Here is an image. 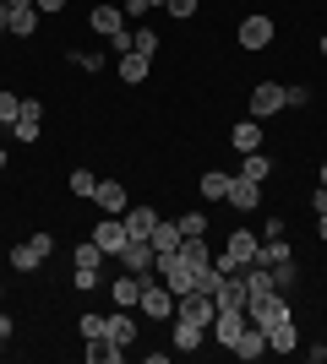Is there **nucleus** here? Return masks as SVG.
<instances>
[{
    "label": "nucleus",
    "mask_w": 327,
    "mask_h": 364,
    "mask_svg": "<svg viewBox=\"0 0 327 364\" xmlns=\"http://www.w3.org/2000/svg\"><path fill=\"white\" fill-rule=\"evenodd\" d=\"M16 267V272H38V267H44V256H38V250H33V245H16L11 256H6Z\"/></svg>",
    "instance_id": "28"
},
{
    "label": "nucleus",
    "mask_w": 327,
    "mask_h": 364,
    "mask_svg": "<svg viewBox=\"0 0 327 364\" xmlns=\"http://www.w3.org/2000/svg\"><path fill=\"white\" fill-rule=\"evenodd\" d=\"M120 223H125V234H131V240H147V234H153V223H158V213H153V207H125Z\"/></svg>",
    "instance_id": "17"
},
{
    "label": "nucleus",
    "mask_w": 327,
    "mask_h": 364,
    "mask_svg": "<svg viewBox=\"0 0 327 364\" xmlns=\"http://www.w3.org/2000/svg\"><path fill=\"white\" fill-rule=\"evenodd\" d=\"M93 283H98V267H77V289L88 294V289H93Z\"/></svg>",
    "instance_id": "39"
},
{
    "label": "nucleus",
    "mask_w": 327,
    "mask_h": 364,
    "mask_svg": "<svg viewBox=\"0 0 327 364\" xmlns=\"http://www.w3.org/2000/svg\"><path fill=\"white\" fill-rule=\"evenodd\" d=\"M234 359H262V353H267V332H262V326H246V332H240V337H234Z\"/></svg>",
    "instance_id": "18"
},
{
    "label": "nucleus",
    "mask_w": 327,
    "mask_h": 364,
    "mask_svg": "<svg viewBox=\"0 0 327 364\" xmlns=\"http://www.w3.org/2000/svg\"><path fill=\"white\" fill-rule=\"evenodd\" d=\"M262 240H284V218H267V223H262Z\"/></svg>",
    "instance_id": "40"
},
{
    "label": "nucleus",
    "mask_w": 327,
    "mask_h": 364,
    "mask_svg": "<svg viewBox=\"0 0 327 364\" xmlns=\"http://www.w3.org/2000/svg\"><path fill=\"white\" fill-rule=\"evenodd\" d=\"M273 33H279V28H273V16H262V11H256V16H246V22H240V44H246L251 55H256V49H267V44H273Z\"/></svg>",
    "instance_id": "8"
},
{
    "label": "nucleus",
    "mask_w": 327,
    "mask_h": 364,
    "mask_svg": "<svg viewBox=\"0 0 327 364\" xmlns=\"http://www.w3.org/2000/svg\"><path fill=\"white\" fill-rule=\"evenodd\" d=\"M11 332H16V321L6 316V310H0V337H11Z\"/></svg>",
    "instance_id": "44"
},
{
    "label": "nucleus",
    "mask_w": 327,
    "mask_h": 364,
    "mask_svg": "<svg viewBox=\"0 0 327 364\" xmlns=\"http://www.w3.org/2000/svg\"><path fill=\"white\" fill-rule=\"evenodd\" d=\"M316 234H322V240H327V213H322V223H316Z\"/></svg>",
    "instance_id": "47"
},
{
    "label": "nucleus",
    "mask_w": 327,
    "mask_h": 364,
    "mask_svg": "<svg viewBox=\"0 0 327 364\" xmlns=\"http://www.w3.org/2000/svg\"><path fill=\"white\" fill-rule=\"evenodd\" d=\"M218 289H224V272H218V267H202V272H197V294L218 299Z\"/></svg>",
    "instance_id": "30"
},
{
    "label": "nucleus",
    "mask_w": 327,
    "mask_h": 364,
    "mask_svg": "<svg viewBox=\"0 0 327 364\" xmlns=\"http://www.w3.org/2000/svg\"><path fill=\"white\" fill-rule=\"evenodd\" d=\"M279 109H289L279 82H256V87H251V120H267V114H279Z\"/></svg>",
    "instance_id": "7"
},
{
    "label": "nucleus",
    "mask_w": 327,
    "mask_h": 364,
    "mask_svg": "<svg viewBox=\"0 0 327 364\" xmlns=\"http://www.w3.org/2000/svg\"><path fill=\"white\" fill-rule=\"evenodd\" d=\"M93 191H98V174H88V168H71V196H88V201H93Z\"/></svg>",
    "instance_id": "32"
},
{
    "label": "nucleus",
    "mask_w": 327,
    "mask_h": 364,
    "mask_svg": "<svg viewBox=\"0 0 327 364\" xmlns=\"http://www.w3.org/2000/svg\"><path fill=\"white\" fill-rule=\"evenodd\" d=\"M16 114H22V98H16V92H0V131H11Z\"/></svg>",
    "instance_id": "31"
},
{
    "label": "nucleus",
    "mask_w": 327,
    "mask_h": 364,
    "mask_svg": "<svg viewBox=\"0 0 327 364\" xmlns=\"http://www.w3.org/2000/svg\"><path fill=\"white\" fill-rule=\"evenodd\" d=\"M142 316H153V321H175V294L164 289V283H153V272L142 277V299H137Z\"/></svg>",
    "instance_id": "2"
},
{
    "label": "nucleus",
    "mask_w": 327,
    "mask_h": 364,
    "mask_svg": "<svg viewBox=\"0 0 327 364\" xmlns=\"http://www.w3.org/2000/svg\"><path fill=\"white\" fill-rule=\"evenodd\" d=\"M229 207H234V213H256V207H262V185L234 174V185H229Z\"/></svg>",
    "instance_id": "14"
},
{
    "label": "nucleus",
    "mask_w": 327,
    "mask_h": 364,
    "mask_svg": "<svg viewBox=\"0 0 327 364\" xmlns=\"http://www.w3.org/2000/svg\"><path fill=\"white\" fill-rule=\"evenodd\" d=\"M104 337V316H82V343H98Z\"/></svg>",
    "instance_id": "36"
},
{
    "label": "nucleus",
    "mask_w": 327,
    "mask_h": 364,
    "mask_svg": "<svg viewBox=\"0 0 327 364\" xmlns=\"http://www.w3.org/2000/svg\"><path fill=\"white\" fill-rule=\"evenodd\" d=\"M229 185H234V174L207 168V174H202V196H207V201H229Z\"/></svg>",
    "instance_id": "25"
},
{
    "label": "nucleus",
    "mask_w": 327,
    "mask_h": 364,
    "mask_svg": "<svg viewBox=\"0 0 327 364\" xmlns=\"http://www.w3.org/2000/svg\"><path fill=\"white\" fill-rule=\"evenodd\" d=\"M246 316H251V326H279V321H289L295 316V304H289V294H267V299H251L246 304Z\"/></svg>",
    "instance_id": "1"
},
{
    "label": "nucleus",
    "mask_w": 327,
    "mask_h": 364,
    "mask_svg": "<svg viewBox=\"0 0 327 364\" xmlns=\"http://www.w3.org/2000/svg\"><path fill=\"white\" fill-rule=\"evenodd\" d=\"M267 272H273V289H279V294H295V283H300V261H295V256L273 261Z\"/></svg>",
    "instance_id": "21"
},
{
    "label": "nucleus",
    "mask_w": 327,
    "mask_h": 364,
    "mask_svg": "<svg viewBox=\"0 0 327 364\" xmlns=\"http://www.w3.org/2000/svg\"><path fill=\"white\" fill-rule=\"evenodd\" d=\"M131 49L153 60V55H158V33H153V28H137V33H131Z\"/></svg>",
    "instance_id": "33"
},
{
    "label": "nucleus",
    "mask_w": 327,
    "mask_h": 364,
    "mask_svg": "<svg viewBox=\"0 0 327 364\" xmlns=\"http://www.w3.org/2000/svg\"><path fill=\"white\" fill-rule=\"evenodd\" d=\"M6 33H16V38H33L38 33V6H22V11H11V28Z\"/></svg>",
    "instance_id": "27"
},
{
    "label": "nucleus",
    "mask_w": 327,
    "mask_h": 364,
    "mask_svg": "<svg viewBox=\"0 0 327 364\" xmlns=\"http://www.w3.org/2000/svg\"><path fill=\"white\" fill-rule=\"evenodd\" d=\"M180 240H186V234H180V223H170V218H158L153 234H147V245H153L158 261H164V256H180Z\"/></svg>",
    "instance_id": "9"
},
{
    "label": "nucleus",
    "mask_w": 327,
    "mask_h": 364,
    "mask_svg": "<svg viewBox=\"0 0 327 364\" xmlns=\"http://www.w3.org/2000/svg\"><path fill=\"white\" fill-rule=\"evenodd\" d=\"M147 11H153L147 0H125V16H147Z\"/></svg>",
    "instance_id": "42"
},
{
    "label": "nucleus",
    "mask_w": 327,
    "mask_h": 364,
    "mask_svg": "<svg viewBox=\"0 0 327 364\" xmlns=\"http://www.w3.org/2000/svg\"><path fill=\"white\" fill-rule=\"evenodd\" d=\"M98 261H104V250H98L93 240H88V245H77V267H98Z\"/></svg>",
    "instance_id": "37"
},
{
    "label": "nucleus",
    "mask_w": 327,
    "mask_h": 364,
    "mask_svg": "<svg viewBox=\"0 0 327 364\" xmlns=\"http://www.w3.org/2000/svg\"><path fill=\"white\" fill-rule=\"evenodd\" d=\"M180 261H186V267H197V272H202V267H213V250H207V234H197V240H180Z\"/></svg>",
    "instance_id": "22"
},
{
    "label": "nucleus",
    "mask_w": 327,
    "mask_h": 364,
    "mask_svg": "<svg viewBox=\"0 0 327 364\" xmlns=\"http://www.w3.org/2000/svg\"><path fill=\"white\" fill-rule=\"evenodd\" d=\"M175 316H186V321H197V326H213V316H218V299H207V294H180L175 299Z\"/></svg>",
    "instance_id": "6"
},
{
    "label": "nucleus",
    "mask_w": 327,
    "mask_h": 364,
    "mask_svg": "<svg viewBox=\"0 0 327 364\" xmlns=\"http://www.w3.org/2000/svg\"><path fill=\"white\" fill-rule=\"evenodd\" d=\"M0 299H6V289H0Z\"/></svg>",
    "instance_id": "53"
},
{
    "label": "nucleus",
    "mask_w": 327,
    "mask_h": 364,
    "mask_svg": "<svg viewBox=\"0 0 327 364\" xmlns=\"http://www.w3.org/2000/svg\"><path fill=\"white\" fill-rule=\"evenodd\" d=\"M147 6H164V0H147Z\"/></svg>",
    "instance_id": "50"
},
{
    "label": "nucleus",
    "mask_w": 327,
    "mask_h": 364,
    "mask_svg": "<svg viewBox=\"0 0 327 364\" xmlns=\"http://www.w3.org/2000/svg\"><path fill=\"white\" fill-rule=\"evenodd\" d=\"M6 6H11V11H22V6H33V0H6Z\"/></svg>",
    "instance_id": "46"
},
{
    "label": "nucleus",
    "mask_w": 327,
    "mask_h": 364,
    "mask_svg": "<svg viewBox=\"0 0 327 364\" xmlns=\"http://www.w3.org/2000/svg\"><path fill=\"white\" fill-rule=\"evenodd\" d=\"M284 256H295V250H289V240H262V256H256V267H273V261H284Z\"/></svg>",
    "instance_id": "29"
},
{
    "label": "nucleus",
    "mask_w": 327,
    "mask_h": 364,
    "mask_svg": "<svg viewBox=\"0 0 327 364\" xmlns=\"http://www.w3.org/2000/svg\"><path fill=\"white\" fill-rule=\"evenodd\" d=\"M147 55H137V49H125L120 55V82H131V87H137V82H147Z\"/></svg>",
    "instance_id": "23"
},
{
    "label": "nucleus",
    "mask_w": 327,
    "mask_h": 364,
    "mask_svg": "<svg viewBox=\"0 0 327 364\" xmlns=\"http://www.w3.org/2000/svg\"><path fill=\"white\" fill-rule=\"evenodd\" d=\"M104 343H115V348H131V343H137V321L125 316V310L104 316Z\"/></svg>",
    "instance_id": "13"
},
{
    "label": "nucleus",
    "mask_w": 327,
    "mask_h": 364,
    "mask_svg": "<svg viewBox=\"0 0 327 364\" xmlns=\"http://www.w3.org/2000/svg\"><path fill=\"white\" fill-rule=\"evenodd\" d=\"M0 168H6V147H0Z\"/></svg>",
    "instance_id": "49"
},
{
    "label": "nucleus",
    "mask_w": 327,
    "mask_h": 364,
    "mask_svg": "<svg viewBox=\"0 0 327 364\" xmlns=\"http://www.w3.org/2000/svg\"><path fill=\"white\" fill-rule=\"evenodd\" d=\"M240 277H246V304H251V299H267V294H279L267 267H240Z\"/></svg>",
    "instance_id": "19"
},
{
    "label": "nucleus",
    "mask_w": 327,
    "mask_h": 364,
    "mask_svg": "<svg viewBox=\"0 0 327 364\" xmlns=\"http://www.w3.org/2000/svg\"><path fill=\"white\" fill-rule=\"evenodd\" d=\"M38 125H44V104H38V98H22V114H16L11 136L16 141H38Z\"/></svg>",
    "instance_id": "12"
},
{
    "label": "nucleus",
    "mask_w": 327,
    "mask_h": 364,
    "mask_svg": "<svg viewBox=\"0 0 327 364\" xmlns=\"http://www.w3.org/2000/svg\"><path fill=\"white\" fill-rule=\"evenodd\" d=\"M246 326H251L246 310H234V304H218V316H213V326H207V332H213L218 348H234V337L246 332Z\"/></svg>",
    "instance_id": "3"
},
{
    "label": "nucleus",
    "mask_w": 327,
    "mask_h": 364,
    "mask_svg": "<svg viewBox=\"0 0 327 364\" xmlns=\"http://www.w3.org/2000/svg\"><path fill=\"white\" fill-rule=\"evenodd\" d=\"M11 28V6H6V0H0V33Z\"/></svg>",
    "instance_id": "45"
},
{
    "label": "nucleus",
    "mask_w": 327,
    "mask_h": 364,
    "mask_svg": "<svg viewBox=\"0 0 327 364\" xmlns=\"http://www.w3.org/2000/svg\"><path fill=\"white\" fill-rule=\"evenodd\" d=\"M175 223H180V234H186V240L207 234V213H186V218H175Z\"/></svg>",
    "instance_id": "34"
},
{
    "label": "nucleus",
    "mask_w": 327,
    "mask_h": 364,
    "mask_svg": "<svg viewBox=\"0 0 327 364\" xmlns=\"http://www.w3.org/2000/svg\"><path fill=\"white\" fill-rule=\"evenodd\" d=\"M300 348V332H295V316L279 321V326H267V353H295Z\"/></svg>",
    "instance_id": "16"
},
{
    "label": "nucleus",
    "mask_w": 327,
    "mask_h": 364,
    "mask_svg": "<svg viewBox=\"0 0 327 364\" xmlns=\"http://www.w3.org/2000/svg\"><path fill=\"white\" fill-rule=\"evenodd\" d=\"M316 174H322V185H327V164H322V168H316Z\"/></svg>",
    "instance_id": "48"
},
{
    "label": "nucleus",
    "mask_w": 327,
    "mask_h": 364,
    "mask_svg": "<svg viewBox=\"0 0 327 364\" xmlns=\"http://www.w3.org/2000/svg\"><path fill=\"white\" fill-rule=\"evenodd\" d=\"M322 55H327V38H322Z\"/></svg>",
    "instance_id": "52"
},
{
    "label": "nucleus",
    "mask_w": 327,
    "mask_h": 364,
    "mask_svg": "<svg viewBox=\"0 0 327 364\" xmlns=\"http://www.w3.org/2000/svg\"><path fill=\"white\" fill-rule=\"evenodd\" d=\"M38 6V16H55V11H66V0H33Z\"/></svg>",
    "instance_id": "41"
},
{
    "label": "nucleus",
    "mask_w": 327,
    "mask_h": 364,
    "mask_svg": "<svg viewBox=\"0 0 327 364\" xmlns=\"http://www.w3.org/2000/svg\"><path fill=\"white\" fill-rule=\"evenodd\" d=\"M93 207H98V213H109V218H120L125 207H131V196H125V185H120V180H98Z\"/></svg>",
    "instance_id": "10"
},
{
    "label": "nucleus",
    "mask_w": 327,
    "mask_h": 364,
    "mask_svg": "<svg viewBox=\"0 0 327 364\" xmlns=\"http://www.w3.org/2000/svg\"><path fill=\"white\" fill-rule=\"evenodd\" d=\"M311 207H316V218L327 213V185H316V196H311Z\"/></svg>",
    "instance_id": "43"
},
{
    "label": "nucleus",
    "mask_w": 327,
    "mask_h": 364,
    "mask_svg": "<svg viewBox=\"0 0 327 364\" xmlns=\"http://www.w3.org/2000/svg\"><path fill=\"white\" fill-rule=\"evenodd\" d=\"M115 261H120L125 272H153V267H158V256H153V245H147V240H125V250Z\"/></svg>",
    "instance_id": "11"
},
{
    "label": "nucleus",
    "mask_w": 327,
    "mask_h": 364,
    "mask_svg": "<svg viewBox=\"0 0 327 364\" xmlns=\"http://www.w3.org/2000/svg\"><path fill=\"white\" fill-rule=\"evenodd\" d=\"M0 353H6V337H0Z\"/></svg>",
    "instance_id": "51"
},
{
    "label": "nucleus",
    "mask_w": 327,
    "mask_h": 364,
    "mask_svg": "<svg viewBox=\"0 0 327 364\" xmlns=\"http://www.w3.org/2000/svg\"><path fill=\"white\" fill-rule=\"evenodd\" d=\"M284 104H311V87H306V82H295V87H284Z\"/></svg>",
    "instance_id": "38"
},
{
    "label": "nucleus",
    "mask_w": 327,
    "mask_h": 364,
    "mask_svg": "<svg viewBox=\"0 0 327 364\" xmlns=\"http://www.w3.org/2000/svg\"><path fill=\"white\" fill-rule=\"evenodd\" d=\"M262 136H267L262 120H240V125L229 131V141H234V152H240V158H246V152H262Z\"/></svg>",
    "instance_id": "15"
},
{
    "label": "nucleus",
    "mask_w": 327,
    "mask_h": 364,
    "mask_svg": "<svg viewBox=\"0 0 327 364\" xmlns=\"http://www.w3.org/2000/svg\"><path fill=\"white\" fill-rule=\"evenodd\" d=\"M142 277H147V272H125V277H115V304H120V310L142 299Z\"/></svg>",
    "instance_id": "24"
},
{
    "label": "nucleus",
    "mask_w": 327,
    "mask_h": 364,
    "mask_svg": "<svg viewBox=\"0 0 327 364\" xmlns=\"http://www.w3.org/2000/svg\"><path fill=\"white\" fill-rule=\"evenodd\" d=\"M88 240H93L98 250H104V256H120L131 234H125V223H120V218H109V213H104V218L93 223V234H88Z\"/></svg>",
    "instance_id": "4"
},
{
    "label": "nucleus",
    "mask_w": 327,
    "mask_h": 364,
    "mask_svg": "<svg viewBox=\"0 0 327 364\" xmlns=\"http://www.w3.org/2000/svg\"><path fill=\"white\" fill-rule=\"evenodd\" d=\"M267 174H273V158H267V152H246V164H240V180H256V185H262Z\"/></svg>",
    "instance_id": "26"
},
{
    "label": "nucleus",
    "mask_w": 327,
    "mask_h": 364,
    "mask_svg": "<svg viewBox=\"0 0 327 364\" xmlns=\"http://www.w3.org/2000/svg\"><path fill=\"white\" fill-rule=\"evenodd\" d=\"M197 6H202V0H164V11H170L175 22H186V16H197Z\"/></svg>",
    "instance_id": "35"
},
{
    "label": "nucleus",
    "mask_w": 327,
    "mask_h": 364,
    "mask_svg": "<svg viewBox=\"0 0 327 364\" xmlns=\"http://www.w3.org/2000/svg\"><path fill=\"white\" fill-rule=\"evenodd\" d=\"M202 337H207V326H197V321H186V316H175V348H180V353H197V348H202Z\"/></svg>",
    "instance_id": "20"
},
{
    "label": "nucleus",
    "mask_w": 327,
    "mask_h": 364,
    "mask_svg": "<svg viewBox=\"0 0 327 364\" xmlns=\"http://www.w3.org/2000/svg\"><path fill=\"white\" fill-rule=\"evenodd\" d=\"M158 272H164V289H170L175 299L197 289V267H186L180 256H164V261H158Z\"/></svg>",
    "instance_id": "5"
}]
</instances>
